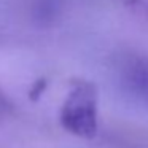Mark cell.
I'll use <instances>...</instances> for the list:
<instances>
[{
  "label": "cell",
  "mask_w": 148,
  "mask_h": 148,
  "mask_svg": "<svg viewBox=\"0 0 148 148\" xmlns=\"http://www.w3.org/2000/svg\"><path fill=\"white\" fill-rule=\"evenodd\" d=\"M61 123L67 131L80 137H92L97 132V92L88 81L73 83L61 110Z\"/></svg>",
  "instance_id": "cell-1"
},
{
  "label": "cell",
  "mask_w": 148,
  "mask_h": 148,
  "mask_svg": "<svg viewBox=\"0 0 148 148\" xmlns=\"http://www.w3.org/2000/svg\"><path fill=\"white\" fill-rule=\"evenodd\" d=\"M124 78L129 89L148 105V59L135 58L126 65Z\"/></svg>",
  "instance_id": "cell-2"
}]
</instances>
